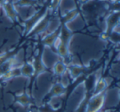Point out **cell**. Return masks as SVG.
<instances>
[{
	"instance_id": "6da1fadb",
	"label": "cell",
	"mask_w": 120,
	"mask_h": 112,
	"mask_svg": "<svg viewBox=\"0 0 120 112\" xmlns=\"http://www.w3.org/2000/svg\"><path fill=\"white\" fill-rule=\"evenodd\" d=\"M105 104V92L93 95L89 100L85 112H100Z\"/></svg>"
},
{
	"instance_id": "7a4b0ae2",
	"label": "cell",
	"mask_w": 120,
	"mask_h": 112,
	"mask_svg": "<svg viewBox=\"0 0 120 112\" xmlns=\"http://www.w3.org/2000/svg\"><path fill=\"white\" fill-rule=\"evenodd\" d=\"M108 83H107V80L105 79H100L95 84V87H94L93 89V93H92V96L93 95H98V94L100 93H104L106 90L107 87H108Z\"/></svg>"
},
{
	"instance_id": "3957f363",
	"label": "cell",
	"mask_w": 120,
	"mask_h": 112,
	"mask_svg": "<svg viewBox=\"0 0 120 112\" xmlns=\"http://www.w3.org/2000/svg\"><path fill=\"white\" fill-rule=\"evenodd\" d=\"M66 92V88L64 87L60 83H56L51 87L50 93L53 97H59L63 96Z\"/></svg>"
},
{
	"instance_id": "277c9868",
	"label": "cell",
	"mask_w": 120,
	"mask_h": 112,
	"mask_svg": "<svg viewBox=\"0 0 120 112\" xmlns=\"http://www.w3.org/2000/svg\"><path fill=\"white\" fill-rule=\"evenodd\" d=\"M35 72V67L33 64L26 63L23 65L21 67V75H23L25 77H30Z\"/></svg>"
},
{
	"instance_id": "5b68a950",
	"label": "cell",
	"mask_w": 120,
	"mask_h": 112,
	"mask_svg": "<svg viewBox=\"0 0 120 112\" xmlns=\"http://www.w3.org/2000/svg\"><path fill=\"white\" fill-rule=\"evenodd\" d=\"M53 69L54 74L60 76H62L63 74H64L68 70L67 66H66V65L63 61H57L53 66Z\"/></svg>"
},
{
	"instance_id": "8992f818",
	"label": "cell",
	"mask_w": 120,
	"mask_h": 112,
	"mask_svg": "<svg viewBox=\"0 0 120 112\" xmlns=\"http://www.w3.org/2000/svg\"><path fill=\"white\" fill-rule=\"evenodd\" d=\"M55 48L58 50V52L59 54V56L65 57L68 55V44L61 38L60 37V42L58 43V44L57 45Z\"/></svg>"
},
{
	"instance_id": "52a82bcc",
	"label": "cell",
	"mask_w": 120,
	"mask_h": 112,
	"mask_svg": "<svg viewBox=\"0 0 120 112\" xmlns=\"http://www.w3.org/2000/svg\"><path fill=\"white\" fill-rule=\"evenodd\" d=\"M4 11H5L6 15L10 19H15L16 18V11L15 7L10 4H4Z\"/></svg>"
},
{
	"instance_id": "ba28073f",
	"label": "cell",
	"mask_w": 120,
	"mask_h": 112,
	"mask_svg": "<svg viewBox=\"0 0 120 112\" xmlns=\"http://www.w3.org/2000/svg\"><path fill=\"white\" fill-rule=\"evenodd\" d=\"M58 37V35H57L56 33H54V32L51 34H49L48 35L45 36V39H44V42H45V44L48 45V46H51V45H53V43L56 41Z\"/></svg>"
},
{
	"instance_id": "9c48e42d",
	"label": "cell",
	"mask_w": 120,
	"mask_h": 112,
	"mask_svg": "<svg viewBox=\"0 0 120 112\" xmlns=\"http://www.w3.org/2000/svg\"><path fill=\"white\" fill-rule=\"evenodd\" d=\"M82 72V68L80 66H73L70 69V74L72 76V78H77L81 75Z\"/></svg>"
},
{
	"instance_id": "30bf717a",
	"label": "cell",
	"mask_w": 120,
	"mask_h": 112,
	"mask_svg": "<svg viewBox=\"0 0 120 112\" xmlns=\"http://www.w3.org/2000/svg\"><path fill=\"white\" fill-rule=\"evenodd\" d=\"M17 102L21 104L23 106H26L29 103H30V97H28V95L26 94H21L18 97H17Z\"/></svg>"
},
{
	"instance_id": "8fae6325",
	"label": "cell",
	"mask_w": 120,
	"mask_h": 112,
	"mask_svg": "<svg viewBox=\"0 0 120 112\" xmlns=\"http://www.w3.org/2000/svg\"><path fill=\"white\" fill-rule=\"evenodd\" d=\"M7 55L6 54H2L0 55V67L3 66V64H4V62H5L6 61H7Z\"/></svg>"
},
{
	"instance_id": "7c38bea8",
	"label": "cell",
	"mask_w": 120,
	"mask_h": 112,
	"mask_svg": "<svg viewBox=\"0 0 120 112\" xmlns=\"http://www.w3.org/2000/svg\"><path fill=\"white\" fill-rule=\"evenodd\" d=\"M6 0H0V6H4L5 4Z\"/></svg>"
},
{
	"instance_id": "4fadbf2b",
	"label": "cell",
	"mask_w": 120,
	"mask_h": 112,
	"mask_svg": "<svg viewBox=\"0 0 120 112\" xmlns=\"http://www.w3.org/2000/svg\"><path fill=\"white\" fill-rule=\"evenodd\" d=\"M100 112H101V111H100Z\"/></svg>"
}]
</instances>
